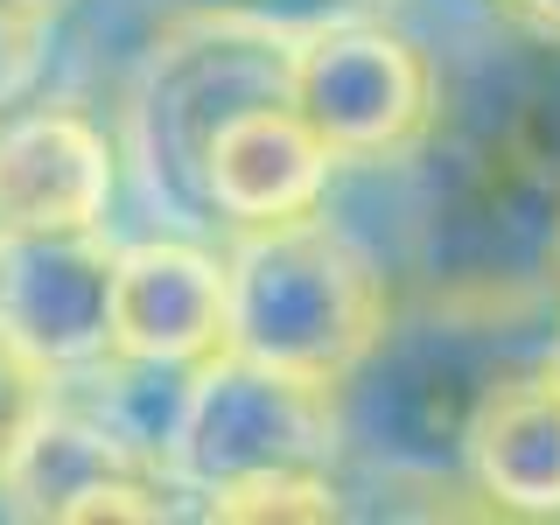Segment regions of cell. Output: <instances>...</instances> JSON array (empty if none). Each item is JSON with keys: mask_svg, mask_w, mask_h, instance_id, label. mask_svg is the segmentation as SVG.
<instances>
[{"mask_svg": "<svg viewBox=\"0 0 560 525\" xmlns=\"http://www.w3.org/2000/svg\"><path fill=\"white\" fill-rule=\"evenodd\" d=\"M434 49V113L407 154L378 162L393 288L560 294V35L504 0H469Z\"/></svg>", "mask_w": 560, "mask_h": 525, "instance_id": "6da1fadb", "label": "cell"}, {"mask_svg": "<svg viewBox=\"0 0 560 525\" xmlns=\"http://www.w3.org/2000/svg\"><path fill=\"white\" fill-rule=\"evenodd\" d=\"M553 329L560 294L399 288L372 350L329 385L337 463L420 498H469V420L504 372L547 358Z\"/></svg>", "mask_w": 560, "mask_h": 525, "instance_id": "7a4b0ae2", "label": "cell"}, {"mask_svg": "<svg viewBox=\"0 0 560 525\" xmlns=\"http://www.w3.org/2000/svg\"><path fill=\"white\" fill-rule=\"evenodd\" d=\"M393 294V273L329 210L245 224L224 245V350L329 393L372 350Z\"/></svg>", "mask_w": 560, "mask_h": 525, "instance_id": "3957f363", "label": "cell"}, {"mask_svg": "<svg viewBox=\"0 0 560 525\" xmlns=\"http://www.w3.org/2000/svg\"><path fill=\"white\" fill-rule=\"evenodd\" d=\"M288 43L294 22H267L245 8L183 14L148 43L119 113V162L133 168L168 232H210L203 148L232 113L288 98Z\"/></svg>", "mask_w": 560, "mask_h": 525, "instance_id": "277c9868", "label": "cell"}, {"mask_svg": "<svg viewBox=\"0 0 560 525\" xmlns=\"http://www.w3.org/2000/svg\"><path fill=\"white\" fill-rule=\"evenodd\" d=\"M288 98L337 162H393L428 133L434 49L399 14H315L294 22Z\"/></svg>", "mask_w": 560, "mask_h": 525, "instance_id": "5b68a950", "label": "cell"}, {"mask_svg": "<svg viewBox=\"0 0 560 525\" xmlns=\"http://www.w3.org/2000/svg\"><path fill=\"white\" fill-rule=\"evenodd\" d=\"M294 463L343 469L329 393L294 385L253 358H232V350L189 364L168 413V442H162V469L189 504L218 483L259 477V469H294Z\"/></svg>", "mask_w": 560, "mask_h": 525, "instance_id": "8992f818", "label": "cell"}, {"mask_svg": "<svg viewBox=\"0 0 560 525\" xmlns=\"http://www.w3.org/2000/svg\"><path fill=\"white\" fill-rule=\"evenodd\" d=\"M0 512L49 525H98V518H183L189 498L148 448H133L92 407L57 393L0 469Z\"/></svg>", "mask_w": 560, "mask_h": 525, "instance_id": "52a82bcc", "label": "cell"}, {"mask_svg": "<svg viewBox=\"0 0 560 525\" xmlns=\"http://www.w3.org/2000/svg\"><path fill=\"white\" fill-rule=\"evenodd\" d=\"M127 183L119 140L70 98L0 113V232H105Z\"/></svg>", "mask_w": 560, "mask_h": 525, "instance_id": "ba28073f", "label": "cell"}, {"mask_svg": "<svg viewBox=\"0 0 560 525\" xmlns=\"http://www.w3.org/2000/svg\"><path fill=\"white\" fill-rule=\"evenodd\" d=\"M113 232H0V337L43 372L113 350Z\"/></svg>", "mask_w": 560, "mask_h": 525, "instance_id": "9c48e42d", "label": "cell"}, {"mask_svg": "<svg viewBox=\"0 0 560 525\" xmlns=\"http://www.w3.org/2000/svg\"><path fill=\"white\" fill-rule=\"evenodd\" d=\"M224 350V245L203 232H148L113 245V358L189 364Z\"/></svg>", "mask_w": 560, "mask_h": 525, "instance_id": "30bf717a", "label": "cell"}, {"mask_svg": "<svg viewBox=\"0 0 560 525\" xmlns=\"http://www.w3.org/2000/svg\"><path fill=\"white\" fill-rule=\"evenodd\" d=\"M329 175H337V154L294 113V98L245 105L203 148V218L210 232L302 218V210H323Z\"/></svg>", "mask_w": 560, "mask_h": 525, "instance_id": "8fae6325", "label": "cell"}, {"mask_svg": "<svg viewBox=\"0 0 560 525\" xmlns=\"http://www.w3.org/2000/svg\"><path fill=\"white\" fill-rule=\"evenodd\" d=\"M463 483L483 512L560 518V385L547 364H518L483 393L463 442Z\"/></svg>", "mask_w": 560, "mask_h": 525, "instance_id": "7c38bea8", "label": "cell"}, {"mask_svg": "<svg viewBox=\"0 0 560 525\" xmlns=\"http://www.w3.org/2000/svg\"><path fill=\"white\" fill-rule=\"evenodd\" d=\"M189 512L224 525H323L350 512V483L329 463H294V469H259V477L203 490Z\"/></svg>", "mask_w": 560, "mask_h": 525, "instance_id": "4fadbf2b", "label": "cell"}, {"mask_svg": "<svg viewBox=\"0 0 560 525\" xmlns=\"http://www.w3.org/2000/svg\"><path fill=\"white\" fill-rule=\"evenodd\" d=\"M49 399H57V372H43L22 343L0 337V469L22 448V434L49 413Z\"/></svg>", "mask_w": 560, "mask_h": 525, "instance_id": "5bb4252c", "label": "cell"}, {"mask_svg": "<svg viewBox=\"0 0 560 525\" xmlns=\"http://www.w3.org/2000/svg\"><path fill=\"white\" fill-rule=\"evenodd\" d=\"M504 8L525 14L533 28H553V35H560V0H504Z\"/></svg>", "mask_w": 560, "mask_h": 525, "instance_id": "9a60e30c", "label": "cell"}, {"mask_svg": "<svg viewBox=\"0 0 560 525\" xmlns=\"http://www.w3.org/2000/svg\"><path fill=\"white\" fill-rule=\"evenodd\" d=\"M0 14H49V22H63V0H0Z\"/></svg>", "mask_w": 560, "mask_h": 525, "instance_id": "2e32d148", "label": "cell"}, {"mask_svg": "<svg viewBox=\"0 0 560 525\" xmlns=\"http://www.w3.org/2000/svg\"><path fill=\"white\" fill-rule=\"evenodd\" d=\"M539 364H547V372H553V385H560V329H553V343H547V358H539Z\"/></svg>", "mask_w": 560, "mask_h": 525, "instance_id": "e0dca14e", "label": "cell"}, {"mask_svg": "<svg viewBox=\"0 0 560 525\" xmlns=\"http://www.w3.org/2000/svg\"><path fill=\"white\" fill-rule=\"evenodd\" d=\"M553 280H560V273H553Z\"/></svg>", "mask_w": 560, "mask_h": 525, "instance_id": "ac0fdd59", "label": "cell"}]
</instances>
